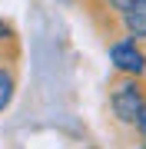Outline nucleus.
I'll list each match as a JSON object with an SVG mask.
<instances>
[{"instance_id":"obj_1","label":"nucleus","mask_w":146,"mask_h":149,"mask_svg":"<svg viewBox=\"0 0 146 149\" xmlns=\"http://www.w3.org/2000/svg\"><path fill=\"white\" fill-rule=\"evenodd\" d=\"M110 109L123 126H136L146 109V86L140 83V76H119L110 86Z\"/></svg>"},{"instance_id":"obj_2","label":"nucleus","mask_w":146,"mask_h":149,"mask_svg":"<svg viewBox=\"0 0 146 149\" xmlns=\"http://www.w3.org/2000/svg\"><path fill=\"white\" fill-rule=\"evenodd\" d=\"M110 63L126 76H143L146 73V53L140 50V43L133 37H123V40L110 43Z\"/></svg>"},{"instance_id":"obj_3","label":"nucleus","mask_w":146,"mask_h":149,"mask_svg":"<svg viewBox=\"0 0 146 149\" xmlns=\"http://www.w3.org/2000/svg\"><path fill=\"white\" fill-rule=\"evenodd\" d=\"M119 23H123L126 37H133V40H146V0H140V3L130 7L126 13H119Z\"/></svg>"},{"instance_id":"obj_4","label":"nucleus","mask_w":146,"mask_h":149,"mask_svg":"<svg viewBox=\"0 0 146 149\" xmlns=\"http://www.w3.org/2000/svg\"><path fill=\"white\" fill-rule=\"evenodd\" d=\"M13 93H17V73L10 66H0V113L13 103Z\"/></svg>"},{"instance_id":"obj_5","label":"nucleus","mask_w":146,"mask_h":149,"mask_svg":"<svg viewBox=\"0 0 146 149\" xmlns=\"http://www.w3.org/2000/svg\"><path fill=\"white\" fill-rule=\"evenodd\" d=\"M136 3H140V0H106V7H110V10H116V13H126V10L136 7Z\"/></svg>"},{"instance_id":"obj_6","label":"nucleus","mask_w":146,"mask_h":149,"mask_svg":"<svg viewBox=\"0 0 146 149\" xmlns=\"http://www.w3.org/2000/svg\"><path fill=\"white\" fill-rule=\"evenodd\" d=\"M10 40H13L10 23H7V20H0V50H3V43H10Z\"/></svg>"},{"instance_id":"obj_7","label":"nucleus","mask_w":146,"mask_h":149,"mask_svg":"<svg viewBox=\"0 0 146 149\" xmlns=\"http://www.w3.org/2000/svg\"><path fill=\"white\" fill-rule=\"evenodd\" d=\"M136 129H140V136H143V143H146V109H143V116H140V123H136Z\"/></svg>"}]
</instances>
